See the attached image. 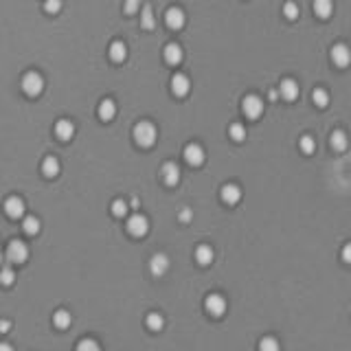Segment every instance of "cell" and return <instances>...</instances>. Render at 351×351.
I'll return each mask as SVG.
<instances>
[{
    "label": "cell",
    "mask_w": 351,
    "mask_h": 351,
    "mask_svg": "<svg viewBox=\"0 0 351 351\" xmlns=\"http://www.w3.org/2000/svg\"><path fill=\"white\" fill-rule=\"evenodd\" d=\"M112 215H114V217H125V215H128V204H125L123 200H116V202L112 204Z\"/></svg>",
    "instance_id": "1f68e13d"
},
{
    "label": "cell",
    "mask_w": 351,
    "mask_h": 351,
    "mask_svg": "<svg viewBox=\"0 0 351 351\" xmlns=\"http://www.w3.org/2000/svg\"><path fill=\"white\" fill-rule=\"evenodd\" d=\"M4 257H7L9 264H25V261L29 259V248H27L25 242L13 240L11 244L7 246V252H4Z\"/></svg>",
    "instance_id": "3957f363"
},
{
    "label": "cell",
    "mask_w": 351,
    "mask_h": 351,
    "mask_svg": "<svg viewBox=\"0 0 351 351\" xmlns=\"http://www.w3.org/2000/svg\"><path fill=\"white\" fill-rule=\"evenodd\" d=\"M4 211H7V215L11 219L22 217V215H25V202H22V198H18V195L9 198L7 202H4Z\"/></svg>",
    "instance_id": "30bf717a"
},
{
    "label": "cell",
    "mask_w": 351,
    "mask_h": 351,
    "mask_svg": "<svg viewBox=\"0 0 351 351\" xmlns=\"http://www.w3.org/2000/svg\"><path fill=\"white\" fill-rule=\"evenodd\" d=\"M156 128H154V123H149V121H140V123L134 128V138H136V143L140 147H152L154 143H156Z\"/></svg>",
    "instance_id": "6da1fadb"
},
{
    "label": "cell",
    "mask_w": 351,
    "mask_h": 351,
    "mask_svg": "<svg viewBox=\"0 0 351 351\" xmlns=\"http://www.w3.org/2000/svg\"><path fill=\"white\" fill-rule=\"evenodd\" d=\"M140 7V0H125V13H136Z\"/></svg>",
    "instance_id": "d590c367"
},
{
    "label": "cell",
    "mask_w": 351,
    "mask_h": 351,
    "mask_svg": "<svg viewBox=\"0 0 351 351\" xmlns=\"http://www.w3.org/2000/svg\"><path fill=\"white\" fill-rule=\"evenodd\" d=\"M79 349H92V351H97V349H99V345H97L95 340H81V343H79Z\"/></svg>",
    "instance_id": "8d00e7d4"
},
{
    "label": "cell",
    "mask_w": 351,
    "mask_h": 351,
    "mask_svg": "<svg viewBox=\"0 0 351 351\" xmlns=\"http://www.w3.org/2000/svg\"><path fill=\"white\" fill-rule=\"evenodd\" d=\"M259 349H261V351H277V349H279V343H277L274 338H264V340L259 343Z\"/></svg>",
    "instance_id": "836d02e7"
},
{
    "label": "cell",
    "mask_w": 351,
    "mask_h": 351,
    "mask_svg": "<svg viewBox=\"0 0 351 351\" xmlns=\"http://www.w3.org/2000/svg\"><path fill=\"white\" fill-rule=\"evenodd\" d=\"M53 323L55 327H59V329H66V327H70V312L66 310H57L53 316Z\"/></svg>",
    "instance_id": "d4e9b609"
},
{
    "label": "cell",
    "mask_w": 351,
    "mask_h": 351,
    "mask_svg": "<svg viewBox=\"0 0 351 351\" xmlns=\"http://www.w3.org/2000/svg\"><path fill=\"white\" fill-rule=\"evenodd\" d=\"M283 13H285V18H288V20H297V18H298V7L294 2H285Z\"/></svg>",
    "instance_id": "d6a6232c"
},
{
    "label": "cell",
    "mask_w": 351,
    "mask_h": 351,
    "mask_svg": "<svg viewBox=\"0 0 351 351\" xmlns=\"http://www.w3.org/2000/svg\"><path fill=\"white\" fill-rule=\"evenodd\" d=\"M279 95L283 97L285 101H294L298 97V83L294 79H283L279 86Z\"/></svg>",
    "instance_id": "8fae6325"
},
{
    "label": "cell",
    "mask_w": 351,
    "mask_h": 351,
    "mask_svg": "<svg viewBox=\"0 0 351 351\" xmlns=\"http://www.w3.org/2000/svg\"><path fill=\"white\" fill-rule=\"evenodd\" d=\"M222 200L228 204V207H233V204H237L242 200V189L237 185H224L222 187Z\"/></svg>",
    "instance_id": "5bb4252c"
},
{
    "label": "cell",
    "mask_w": 351,
    "mask_h": 351,
    "mask_svg": "<svg viewBox=\"0 0 351 351\" xmlns=\"http://www.w3.org/2000/svg\"><path fill=\"white\" fill-rule=\"evenodd\" d=\"M331 147H334L336 152H343V149H347V134H345V132H334V134H331Z\"/></svg>",
    "instance_id": "484cf974"
},
{
    "label": "cell",
    "mask_w": 351,
    "mask_h": 351,
    "mask_svg": "<svg viewBox=\"0 0 351 351\" xmlns=\"http://www.w3.org/2000/svg\"><path fill=\"white\" fill-rule=\"evenodd\" d=\"M114 114H116V106H114V101L112 99H104L99 104V116L104 121H110V119H114Z\"/></svg>",
    "instance_id": "ffe728a7"
},
{
    "label": "cell",
    "mask_w": 351,
    "mask_h": 351,
    "mask_svg": "<svg viewBox=\"0 0 351 351\" xmlns=\"http://www.w3.org/2000/svg\"><path fill=\"white\" fill-rule=\"evenodd\" d=\"M162 325H165V318L158 314V312H152V314H147V327H149L152 331L162 329Z\"/></svg>",
    "instance_id": "4316f807"
},
{
    "label": "cell",
    "mask_w": 351,
    "mask_h": 351,
    "mask_svg": "<svg viewBox=\"0 0 351 351\" xmlns=\"http://www.w3.org/2000/svg\"><path fill=\"white\" fill-rule=\"evenodd\" d=\"M128 231H130V235H134V237L147 235V231H149L147 217H145V215H140V213H134L132 217L128 219Z\"/></svg>",
    "instance_id": "277c9868"
},
{
    "label": "cell",
    "mask_w": 351,
    "mask_h": 351,
    "mask_svg": "<svg viewBox=\"0 0 351 351\" xmlns=\"http://www.w3.org/2000/svg\"><path fill=\"white\" fill-rule=\"evenodd\" d=\"M22 90H25L29 97H37L42 90H44V77H42L40 73H35V70L27 73L25 77H22Z\"/></svg>",
    "instance_id": "7a4b0ae2"
},
{
    "label": "cell",
    "mask_w": 351,
    "mask_h": 351,
    "mask_svg": "<svg viewBox=\"0 0 351 351\" xmlns=\"http://www.w3.org/2000/svg\"><path fill=\"white\" fill-rule=\"evenodd\" d=\"M165 62L176 66V64L182 62V49L178 44H167L165 46Z\"/></svg>",
    "instance_id": "ac0fdd59"
},
{
    "label": "cell",
    "mask_w": 351,
    "mask_h": 351,
    "mask_svg": "<svg viewBox=\"0 0 351 351\" xmlns=\"http://www.w3.org/2000/svg\"><path fill=\"white\" fill-rule=\"evenodd\" d=\"M242 110H244V114L248 116V119H259L261 112H264V101H261L257 95H250L244 99Z\"/></svg>",
    "instance_id": "5b68a950"
},
{
    "label": "cell",
    "mask_w": 351,
    "mask_h": 351,
    "mask_svg": "<svg viewBox=\"0 0 351 351\" xmlns=\"http://www.w3.org/2000/svg\"><path fill=\"white\" fill-rule=\"evenodd\" d=\"M0 264H2V250H0Z\"/></svg>",
    "instance_id": "60d3db41"
},
{
    "label": "cell",
    "mask_w": 351,
    "mask_h": 351,
    "mask_svg": "<svg viewBox=\"0 0 351 351\" xmlns=\"http://www.w3.org/2000/svg\"><path fill=\"white\" fill-rule=\"evenodd\" d=\"M55 134H57L59 140H70L75 134V125L68 119H59L57 125H55Z\"/></svg>",
    "instance_id": "9a60e30c"
},
{
    "label": "cell",
    "mask_w": 351,
    "mask_h": 351,
    "mask_svg": "<svg viewBox=\"0 0 351 351\" xmlns=\"http://www.w3.org/2000/svg\"><path fill=\"white\" fill-rule=\"evenodd\" d=\"M343 259L349 261V246H345V252H343Z\"/></svg>",
    "instance_id": "ab89813d"
},
{
    "label": "cell",
    "mask_w": 351,
    "mask_h": 351,
    "mask_svg": "<svg viewBox=\"0 0 351 351\" xmlns=\"http://www.w3.org/2000/svg\"><path fill=\"white\" fill-rule=\"evenodd\" d=\"M314 11L318 18H329L331 11H334V0H314Z\"/></svg>",
    "instance_id": "d6986e66"
},
{
    "label": "cell",
    "mask_w": 351,
    "mask_h": 351,
    "mask_svg": "<svg viewBox=\"0 0 351 351\" xmlns=\"http://www.w3.org/2000/svg\"><path fill=\"white\" fill-rule=\"evenodd\" d=\"M110 57L114 59V62H123V59L128 57V49H125L123 42H114V44L110 46Z\"/></svg>",
    "instance_id": "7402d4cb"
},
{
    "label": "cell",
    "mask_w": 351,
    "mask_h": 351,
    "mask_svg": "<svg viewBox=\"0 0 351 351\" xmlns=\"http://www.w3.org/2000/svg\"><path fill=\"white\" fill-rule=\"evenodd\" d=\"M298 145H301V149H303L305 154H312V152L316 149V140L312 138L310 134H305V136H303L301 140H298Z\"/></svg>",
    "instance_id": "4dcf8cb0"
},
{
    "label": "cell",
    "mask_w": 351,
    "mask_h": 351,
    "mask_svg": "<svg viewBox=\"0 0 351 351\" xmlns=\"http://www.w3.org/2000/svg\"><path fill=\"white\" fill-rule=\"evenodd\" d=\"M59 169H62V165H59V161L55 156H46L44 162H42V174L46 178H55L59 174Z\"/></svg>",
    "instance_id": "e0dca14e"
},
{
    "label": "cell",
    "mask_w": 351,
    "mask_h": 351,
    "mask_svg": "<svg viewBox=\"0 0 351 351\" xmlns=\"http://www.w3.org/2000/svg\"><path fill=\"white\" fill-rule=\"evenodd\" d=\"M9 329V321H0V331H7Z\"/></svg>",
    "instance_id": "f35d334b"
},
{
    "label": "cell",
    "mask_w": 351,
    "mask_h": 351,
    "mask_svg": "<svg viewBox=\"0 0 351 351\" xmlns=\"http://www.w3.org/2000/svg\"><path fill=\"white\" fill-rule=\"evenodd\" d=\"M140 25H143L145 29H154V27H156V20H154V9L149 7V4H145L143 7V13H140Z\"/></svg>",
    "instance_id": "603a6c76"
},
{
    "label": "cell",
    "mask_w": 351,
    "mask_h": 351,
    "mask_svg": "<svg viewBox=\"0 0 351 351\" xmlns=\"http://www.w3.org/2000/svg\"><path fill=\"white\" fill-rule=\"evenodd\" d=\"M13 281H16V272H13L9 266H4V268L0 270V283H2V285H11Z\"/></svg>",
    "instance_id": "f546056e"
},
{
    "label": "cell",
    "mask_w": 351,
    "mask_h": 351,
    "mask_svg": "<svg viewBox=\"0 0 351 351\" xmlns=\"http://www.w3.org/2000/svg\"><path fill=\"white\" fill-rule=\"evenodd\" d=\"M213 248L211 246H200L198 250H195V259H198L200 266H209L211 261H213Z\"/></svg>",
    "instance_id": "44dd1931"
},
{
    "label": "cell",
    "mask_w": 351,
    "mask_h": 351,
    "mask_svg": "<svg viewBox=\"0 0 351 351\" xmlns=\"http://www.w3.org/2000/svg\"><path fill=\"white\" fill-rule=\"evenodd\" d=\"M312 99H314V104L318 108H327V104H329V95H327L323 88H316L314 95H312Z\"/></svg>",
    "instance_id": "f1b7e54d"
},
{
    "label": "cell",
    "mask_w": 351,
    "mask_h": 351,
    "mask_svg": "<svg viewBox=\"0 0 351 351\" xmlns=\"http://www.w3.org/2000/svg\"><path fill=\"white\" fill-rule=\"evenodd\" d=\"M22 228H25L27 235H37V233H40V219L29 215V217H25V222H22Z\"/></svg>",
    "instance_id": "cb8c5ba5"
},
{
    "label": "cell",
    "mask_w": 351,
    "mask_h": 351,
    "mask_svg": "<svg viewBox=\"0 0 351 351\" xmlns=\"http://www.w3.org/2000/svg\"><path fill=\"white\" fill-rule=\"evenodd\" d=\"M165 22H167V27L169 29H182L185 27V22H187V18H185V11L182 9H178V7H171L169 11H167V16H165Z\"/></svg>",
    "instance_id": "ba28073f"
},
{
    "label": "cell",
    "mask_w": 351,
    "mask_h": 351,
    "mask_svg": "<svg viewBox=\"0 0 351 351\" xmlns=\"http://www.w3.org/2000/svg\"><path fill=\"white\" fill-rule=\"evenodd\" d=\"M331 59H334V64L336 66H340V68H345L349 64V59H351V53H349V49L345 44H338V46H334L331 49Z\"/></svg>",
    "instance_id": "4fadbf2b"
},
{
    "label": "cell",
    "mask_w": 351,
    "mask_h": 351,
    "mask_svg": "<svg viewBox=\"0 0 351 351\" xmlns=\"http://www.w3.org/2000/svg\"><path fill=\"white\" fill-rule=\"evenodd\" d=\"M44 9L49 13H57L59 9H62V0H46L44 2Z\"/></svg>",
    "instance_id": "e575fe53"
},
{
    "label": "cell",
    "mask_w": 351,
    "mask_h": 351,
    "mask_svg": "<svg viewBox=\"0 0 351 351\" xmlns=\"http://www.w3.org/2000/svg\"><path fill=\"white\" fill-rule=\"evenodd\" d=\"M228 134H231V138L235 140V143H242V140L246 138V128L242 123H233L231 130H228Z\"/></svg>",
    "instance_id": "83f0119b"
},
{
    "label": "cell",
    "mask_w": 351,
    "mask_h": 351,
    "mask_svg": "<svg viewBox=\"0 0 351 351\" xmlns=\"http://www.w3.org/2000/svg\"><path fill=\"white\" fill-rule=\"evenodd\" d=\"M204 149H202V145H198V143H191V145H187L185 147V161L189 162V165H193V167H200L204 162Z\"/></svg>",
    "instance_id": "8992f818"
},
{
    "label": "cell",
    "mask_w": 351,
    "mask_h": 351,
    "mask_svg": "<svg viewBox=\"0 0 351 351\" xmlns=\"http://www.w3.org/2000/svg\"><path fill=\"white\" fill-rule=\"evenodd\" d=\"M180 219H182V222H189V219H191V213H189V209H182V213H180Z\"/></svg>",
    "instance_id": "74e56055"
},
{
    "label": "cell",
    "mask_w": 351,
    "mask_h": 351,
    "mask_svg": "<svg viewBox=\"0 0 351 351\" xmlns=\"http://www.w3.org/2000/svg\"><path fill=\"white\" fill-rule=\"evenodd\" d=\"M204 305H207V312H209L211 316H217L219 318L224 312H226V298H224L222 294H211Z\"/></svg>",
    "instance_id": "52a82bcc"
},
{
    "label": "cell",
    "mask_w": 351,
    "mask_h": 351,
    "mask_svg": "<svg viewBox=\"0 0 351 351\" xmlns=\"http://www.w3.org/2000/svg\"><path fill=\"white\" fill-rule=\"evenodd\" d=\"M149 268H152V274L161 277V274H165L167 268H169V259H167L165 255H154L152 261H149Z\"/></svg>",
    "instance_id": "2e32d148"
},
{
    "label": "cell",
    "mask_w": 351,
    "mask_h": 351,
    "mask_svg": "<svg viewBox=\"0 0 351 351\" xmlns=\"http://www.w3.org/2000/svg\"><path fill=\"white\" fill-rule=\"evenodd\" d=\"M189 88H191V81L187 75H174V77H171V92H174L176 97L189 95Z\"/></svg>",
    "instance_id": "9c48e42d"
},
{
    "label": "cell",
    "mask_w": 351,
    "mask_h": 351,
    "mask_svg": "<svg viewBox=\"0 0 351 351\" xmlns=\"http://www.w3.org/2000/svg\"><path fill=\"white\" fill-rule=\"evenodd\" d=\"M161 176L167 185H178V180H180V167L176 162H165L161 169Z\"/></svg>",
    "instance_id": "7c38bea8"
}]
</instances>
